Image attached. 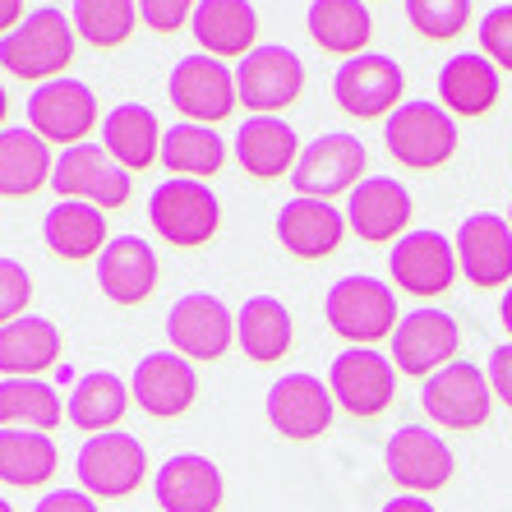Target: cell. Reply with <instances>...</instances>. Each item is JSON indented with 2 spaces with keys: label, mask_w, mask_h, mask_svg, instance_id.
Masks as SVG:
<instances>
[{
  "label": "cell",
  "mask_w": 512,
  "mask_h": 512,
  "mask_svg": "<svg viewBox=\"0 0 512 512\" xmlns=\"http://www.w3.org/2000/svg\"><path fill=\"white\" fill-rule=\"evenodd\" d=\"M167 337L171 351H180L185 360H222L236 342V314L208 291H190L171 305Z\"/></svg>",
  "instance_id": "obj_15"
},
{
  "label": "cell",
  "mask_w": 512,
  "mask_h": 512,
  "mask_svg": "<svg viewBox=\"0 0 512 512\" xmlns=\"http://www.w3.org/2000/svg\"><path fill=\"white\" fill-rule=\"evenodd\" d=\"M420 406L439 429H480L494 406V388H489V374L476 370L471 360H453L425 379Z\"/></svg>",
  "instance_id": "obj_9"
},
{
  "label": "cell",
  "mask_w": 512,
  "mask_h": 512,
  "mask_svg": "<svg viewBox=\"0 0 512 512\" xmlns=\"http://www.w3.org/2000/svg\"><path fill=\"white\" fill-rule=\"evenodd\" d=\"M162 125H157V111L143 107V102H120L107 111L102 120V148L116 157L125 171H148L162 157Z\"/></svg>",
  "instance_id": "obj_26"
},
{
  "label": "cell",
  "mask_w": 512,
  "mask_h": 512,
  "mask_svg": "<svg viewBox=\"0 0 512 512\" xmlns=\"http://www.w3.org/2000/svg\"><path fill=\"white\" fill-rule=\"evenodd\" d=\"M97 286L116 305H139L157 286V254L139 236H111L107 250L97 254Z\"/></svg>",
  "instance_id": "obj_24"
},
{
  "label": "cell",
  "mask_w": 512,
  "mask_h": 512,
  "mask_svg": "<svg viewBox=\"0 0 512 512\" xmlns=\"http://www.w3.org/2000/svg\"><path fill=\"white\" fill-rule=\"evenodd\" d=\"M74 33L93 47H120L139 28V0H74Z\"/></svg>",
  "instance_id": "obj_38"
},
{
  "label": "cell",
  "mask_w": 512,
  "mask_h": 512,
  "mask_svg": "<svg viewBox=\"0 0 512 512\" xmlns=\"http://www.w3.org/2000/svg\"><path fill=\"white\" fill-rule=\"evenodd\" d=\"M74 19L56 5H42L14 28V33L0 37V65L14 74V79H37V84H51V79H65V65L74 60Z\"/></svg>",
  "instance_id": "obj_1"
},
{
  "label": "cell",
  "mask_w": 512,
  "mask_h": 512,
  "mask_svg": "<svg viewBox=\"0 0 512 512\" xmlns=\"http://www.w3.org/2000/svg\"><path fill=\"white\" fill-rule=\"evenodd\" d=\"M162 167L176 171L180 180H208L227 167V143L213 125H194V120H176L162 134Z\"/></svg>",
  "instance_id": "obj_34"
},
{
  "label": "cell",
  "mask_w": 512,
  "mask_h": 512,
  "mask_svg": "<svg viewBox=\"0 0 512 512\" xmlns=\"http://www.w3.org/2000/svg\"><path fill=\"white\" fill-rule=\"evenodd\" d=\"M508 227H512V208H508Z\"/></svg>",
  "instance_id": "obj_50"
},
{
  "label": "cell",
  "mask_w": 512,
  "mask_h": 512,
  "mask_svg": "<svg viewBox=\"0 0 512 512\" xmlns=\"http://www.w3.org/2000/svg\"><path fill=\"white\" fill-rule=\"evenodd\" d=\"M388 273H393V282L402 291L429 300L443 296L462 268H457V250L448 236H439V231H406L393 245V254H388Z\"/></svg>",
  "instance_id": "obj_17"
},
{
  "label": "cell",
  "mask_w": 512,
  "mask_h": 512,
  "mask_svg": "<svg viewBox=\"0 0 512 512\" xmlns=\"http://www.w3.org/2000/svg\"><path fill=\"white\" fill-rule=\"evenodd\" d=\"M383 512H439L425 494H397L393 503H383Z\"/></svg>",
  "instance_id": "obj_45"
},
{
  "label": "cell",
  "mask_w": 512,
  "mask_h": 512,
  "mask_svg": "<svg viewBox=\"0 0 512 512\" xmlns=\"http://www.w3.org/2000/svg\"><path fill=\"white\" fill-rule=\"evenodd\" d=\"M51 148L33 130H0V194L5 199H28L42 185H51Z\"/></svg>",
  "instance_id": "obj_33"
},
{
  "label": "cell",
  "mask_w": 512,
  "mask_h": 512,
  "mask_svg": "<svg viewBox=\"0 0 512 512\" xmlns=\"http://www.w3.org/2000/svg\"><path fill=\"white\" fill-rule=\"evenodd\" d=\"M328 388L333 402L346 406L351 416H383L397 397V370L393 360L379 356L374 346H346L342 356H333L328 365Z\"/></svg>",
  "instance_id": "obj_12"
},
{
  "label": "cell",
  "mask_w": 512,
  "mask_h": 512,
  "mask_svg": "<svg viewBox=\"0 0 512 512\" xmlns=\"http://www.w3.org/2000/svg\"><path fill=\"white\" fill-rule=\"evenodd\" d=\"M79 485L93 499H130L134 489L143 485V471H148V453L143 443L125 429H107V434H93V439L79 448Z\"/></svg>",
  "instance_id": "obj_7"
},
{
  "label": "cell",
  "mask_w": 512,
  "mask_h": 512,
  "mask_svg": "<svg viewBox=\"0 0 512 512\" xmlns=\"http://www.w3.org/2000/svg\"><path fill=\"white\" fill-rule=\"evenodd\" d=\"M65 406L47 379H0V429H47L60 425Z\"/></svg>",
  "instance_id": "obj_37"
},
{
  "label": "cell",
  "mask_w": 512,
  "mask_h": 512,
  "mask_svg": "<svg viewBox=\"0 0 512 512\" xmlns=\"http://www.w3.org/2000/svg\"><path fill=\"white\" fill-rule=\"evenodd\" d=\"M0 512H14V508H10V503H5V499H0Z\"/></svg>",
  "instance_id": "obj_49"
},
{
  "label": "cell",
  "mask_w": 512,
  "mask_h": 512,
  "mask_svg": "<svg viewBox=\"0 0 512 512\" xmlns=\"http://www.w3.org/2000/svg\"><path fill=\"white\" fill-rule=\"evenodd\" d=\"M499 102V65L480 51L443 60L439 70V107L448 116H485Z\"/></svg>",
  "instance_id": "obj_27"
},
{
  "label": "cell",
  "mask_w": 512,
  "mask_h": 512,
  "mask_svg": "<svg viewBox=\"0 0 512 512\" xmlns=\"http://www.w3.org/2000/svg\"><path fill=\"white\" fill-rule=\"evenodd\" d=\"M60 360V328L42 314H24L0 328V374L5 379H37Z\"/></svg>",
  "instance_id": "obj_29"
},
{
  "label": "cell",
  "mask_w": 512,
  "mask_h": 512,
  "mask_svg": "<svg viewBox=\"0 0 512 512\" xmlns=\"http://www.w3.org/2000/svg\"><path fill=\"white\" fill-rule=\"evenodd\" d=\"M305 28H310L314 47L351 60L370 47L374 19H370V10H365V0H310Z\"/></svg>",
  "instance_id": "obj_30"
},
{
  "label": "cell",
  "mask_w": 512,
  "mask_h": 512,
  "mask_svg": "<svg viewBox=\"0 0 512 512\" xmlns=\"http://www.w3.org/2000/svg\"><path fill=\"white\" fill-rule=\"evenodd\" d=\"M194 393H199V374L180 351H153L134 365L130 379V397L157 420L185 416L194 406Z\"/></svg>",
  "instance_id": "obj_21"
},
{
  "label": "cell",
  "mask_w": 512,
  "mask_h": 512,
  "mask_svg": "<svg viewBox=\"0 0 512 512\" xmlns=\"http://www.w3.org/2000/svg\"><path fill=\"white\" fill-rule=\"evenodd\" d=\"M125 406H130V383L120 379V374H111V370H93V374H84V379L74 383L70 425L88 429V439H93V434H107V429L120 425Z\"/></svg>",
  "instance_id": "obj_35"
},
{
  "label": "cell",
  "mask_w": 512,
  "mask_h": 512,
  "mask_svg": "<svg viewBox=\"0 0 512 512\" xmlns=\"http://www.w3.org/2000/svg\"><path fill=\"white\" fill-rule=\"evenodd\" d=\"M383 466L406 494H429V489H443L453 480V448L434 429L402 425L383 448Z\"/></svg>",
  "instance_id": "obj_18"
},
{
  "label": "cell",
  "mask_w": 512,
  "mask_h": 512,
  "mask_svg": "<svg viewBox=\"0 0 512 512\" xmlns=\"http://www.w3.org/2000/svg\"><path fill=\"white\" fill-rule=\"evenodd\" d=\"M199 0H139V19L153 33H176L180 24H190Z\"/></svg>",
  "instance_id": "obj_42"
},
{
  "label": "cell",
  "mask_w": 512,
  "mask_h": 512,
  "mask_svg": "<svg viewBox=\"0 0 512 512\" xmlns=\"http://www.w3.org/2000/svg\"><path fill=\"white\" fill-rule=\"evenodd\" d=\"M365 171H370V153H365V143L356 139V134H319V139L310 143V148H300V162L296 171H291V185H296V194H305V199H328L333 203V194H351L365 180Z\"/></svg>",
  "instance_id": "obj_5"
},
{
  "label": "cell",
  "mask_w": 512,
  "mask_h": 512,
  "mask_svg": "<svg viewBox=\"0 0 512 512\" xmlns=\"http://www.w3.org/2000/svg\"><path fill=\"white\" fill-rule=\"evenodd\" d=\"M333 388L319 379V374H282V379L268 388V425L282 434V439H319L323 429L333 425Z\"/></svg>",
  "instance_id": "obj_16"
},
{
  "label": "cell",
  "mask_w": 512,
  "mask_h": 512,
  "mask_svg": "<svg viewBox=\"0 0 512 512\" xmlns=\"http://www.w3.org/2000/svg\"><path fill=\"white\" fill-rule=\"evenodd\" d=\"M485 374H489V388H494V397H499V402L512 411V342H503V346H494V351H489Z\"/></svg>",
  "instance_id": "obj_43"
},
{
  "label": "cell",
  "mask_w": 512,
  "mask_h": 512,
  "mask_svg": "<svg viewBox=\"0 0 512 512\" xmlns=\"http://www.w3.org/2000/svg\"><path fill=\"white\" fill-rule=\"evenodd\" d=\"M5 111H10V97H5V88H0V125H5Z\"/></svg>",
  "instance_id": "obj_48"
},
{
  "label": "cell",
  "mask_w": 512,
  "mask_h": 512,
  "mask_svg": "<svg viewBox=\"0 0 512 512\" xmlns=\"http://www.w3.org/2000/svg\"><path fill=\"white\" fill-rule=\"evenodd\" d=\"M406 79L402 65L393 56H379V51H360V56L342 60V70L333 79V97L346 116L356 120H374V116H393L402 107Z\"/></svg>",
  "instance_id": "obj_11"
},
{
  "label": "cell",
  "mask_w": 512,
  "mask_h": 512,
  "mask_svg": "<svg viewBox=\"0 0 512 512\" xmlns=\"http://www.w3.org/2000/svg\"><path fill=\"white\" fill-rule=\"evenodd\" d=\"M342 236H346V213L333 208L328 199L296 194V199H286L277 208V240L296 259H328L342 245Z\"/></svg>",
  "instance_id": "obj_22"
},
{
  "label": "cell",
  "mask_w": 512,
  "mask_h": 512,
  "mask_svg": "<svg viewBox=\"0 0 512 512\" xmlns=\"http://www.w3.org/2000/svg\"><path fill=\"white\" fill-rule=\"evenodd\" d=\"M42 236L60 259H93L107 250V213L84 199H60L42 222Z\"/></svg>",
  "instance_id": "obj_31"
},
{
  "label": "cell",
  "mask_w": 512,
  "mask_h": 512,
  "mask_svg": "<svg viewBox=\"0 0 512 512\" xmlns=\"http://www.w3.org/2000/svg\"><path fill=\"white\" fill-rule=\"evenodd\" d=\"M236 157H240V167L250 171V176L273 180V176L296 171L300 139H296V130H291L282 116H250L236 130Z\"/></svg>",
  "instance_id": "obj_28"
},
{
  "label": "cell",
  "mask_w": 512,
  "mask_h": 512,
  "mask_svg": "<svg viewBox=\"0 0 512 512\" xmlns=\"http://www.w3.org/2000/svg\"><path fill=\"white\" fill-rule=\"evenodd\" d=\"M97 125V97L84 79H51L37 84V93L28 97V130L42 134L47 143H65L79 148L84 134H93Z\"/></svg>",
  "instance_id": "obj_14"
},
{
  "label": "cell",
  "mask_w": 512,
  "mask_h": 512,
  "mask_svg": "<svg viewBox=\"0 0 512 512\" xmlns=\"http://www.w3.org/2000/svg\"><path fill=\"white\" fill-rule=\"evenodd\" d=\"M51 185H56L60 199H84V203H93V208H102V213L130 203V171L120 167L102 143L65 148V153L56 157Z\"/></svg>",
  "instance_id": "obj_10"
},
{
  "label": "cell",
  "mask_w": 512,
  "mask_h": 512,
  "mask_svg": "<svg viewBox=\"0 0 512 512\" xmlns=\"http://www.w3.org/2000/svg\"><path fill=\"white\" fill-rule=\"evenodd\" d=\"M383 143L388 153L411 171H434L457 153V120L425 97H411L393 116L383 120Z\"/></svg>",
  "instance_id": "obj_3"
},
{
  "label": "cell",
  "mask_w": 512,
  "mask_h": 512,
  "mask_svg": "<svg viewBox=\"0 0 512 512\" xmlns=\"http://www.w3.org/2000/svg\"><path fill=\"white\" fill-rule=\"evenodd\" d=\"M24 24V0H0V37Z\"/></svg>",
  "instance_id": "obj_46"
},
{
  "label": "cell",
  "mask_w": 512,
  "mask_h": 512,
  "mask_svg": "<svg viewBox=\"0 0 512 512\" xmlns=\"http://www.w3.org/2000/svg\"><path fill=\"white\" fill-rule=\"evenodd\" d=\"M346 227L356 231L360 240L383 245V240H402L406 222H411V194H406L402 180L393 176H365L356 190L346 194Z\"/></svg>",
  "instance_id": "obj_19"
},
{
  "label": "cell",
  "mask_w": 512,
  "mask_h": 512,
  "mask_svg": "<svg viewBox=\"0 0 512 512\" xmlns=\"http://www.w3.org/2000/svg\"><path fill=\"white\" fill-rule=\"evenodd\" d=\"M291 337H296V328H291V310H286L277 296H250L245 305H240L236 342L250 360H259V365L282 360L286 351H291Z\"/></svg>",
  "instance_id": "obj_32"
},
{
  "label": "cell",
  "mask_w": 512,
  "mask_h": 512,
  "mask_svg": "<svg viewBox=\"0 0 512 512\" xmlns=\"http://www.w3.org/2000/svg\"><path fill=\"white\" fill-rule=\"evenodd\" d=\"M323 314H328V328L351 346H374L383 337H393L397 296L379 277H342L323 300Z\"/></svg>",
  "instance_id": "obj_4"
},
{
  "label": "cell",
  "mask_w": 512,
  "mask_h": 512,
  "mask_svg": "<svg viewBox=\"0 0 512 512\" xmlns=\"http://www.w3.org/2000/svg\"><path fill=\"white\" fill-rule=\"evenodd\" d=\"M194 42L203 47V56L217 60H245L259 42V10L250 0H199V10L190 19Z\"/></svg>",
  "instance_id": "obj_25"
},
{
  "label": "cell",
  "mask_w": 512,
  "mask_h": 512,
  "mask_svg": "<svg viewBox=\"0 0 512 512\" xmlns=\"http://www.w3.org/2000/svg\"><path fill=\"white\" fill-rule=\"evenodd\" d=\"M406 19L429 42H448L471 24V0H406Z\"/></svg>",
  "instance_id": "obj_39"
},
{
  "label": "cell",
  "mask_w": 512,
  "mask_h": 512,
  "mask_svg": "<svg viewBox=\"0 0 512 512\" xmlns=\"http://www.w3.org/2000/svg\"><path fill=\"white\" fill-rule=\"evenodd\" d=\"M56 443L51 434H37V429H0V480L14 489H33L47 485L56 476Z\"/></svg>",
  "instance_id": "obj_36"
},
{
  "label": "cell",
  "mask_w": 512,
  "mask_h": 512,
  "mask_svg": "<svg viewBox=\"0 0 512 512\" xmlns=\"http://www.w3.org/2000/svg\"><path fill=\"white\" fill-rule=\"evenodd\" d=\"M457 268L476 286H512V227L499 213H471L457 227Z\"/></svg>",
  "instance_id": "obj_20"
},
{
  "label": "cell",
  "mask_w": 512,
  "mask_h": 512,
  "mask_svg": "<svg viewBox=\"0 0 512 512\" xmlns=\"http://www.w3.org/2000/svg\"><path fill=\"white\" fill-rule=\"evenodd\" d=\"M153 494L162 512H217L222 508V471L203 453H176L153 480Z\"/></svg>",
  "instance_id": "obj_23"
},
{
  "label": "cell",
  "mask_w": 512,
  "mask_h": 512,
  "mask_svg": "<svg viewBox=\"0 0 512 512\" xmlns=\"http://www.w3.org/2000/svg\"><path fill=\"white\" fill-rule=\"evenodd\" d=\"M167 97L171 107L194 125H217L236 111L240 93H236V74L227 70V60L217 56H180L176 70L167 79Z\"/></svg>",
  "instance_id": "obj_8"
},
{
  "label": "cell",
  "mask_w": 512,
  "mask_h": 512,
  "mask_svg": "<svg viewBox=\"0 0 512 512\" xmlns=\"http://www.w3.org/2000/svg\"><path fill=\"white\" fill-rule=\"evenodd\" d=\"M33 512H97V503H93V494H84V489H51Z\"/></svg>",
  "instance_id": "obj_44"
},
{
  "label": "cell",
  "mask_w": 512,
  "mask_h": 512,
  "mask_svg": "<svg viewBox=\"0 0 512 512\" xmlns=\"http://www.w3.org/2000/svg\"><path fill=\"white\" fill-rule=\"evenodd\" d=\"M480 56H489L499 70H512V5H494L476 28Z\"/></svg>",
  "instance_id": "obj_40"
},
{
  "label": "cell",
  "mask_w": 512,
  "mask_h": 512,
  "mask_svg": "<svg viewBox=\"0 0 512 512\" xmlns=\"http://www.w3.org/2000/svg\"><path fill=\"white\" fill-rule=\"evenodd\" d=\"M388 342H393V351H388L393 370L411 374V379H429V374H439L443 365H453L457 360L462 328H457L453 314L420 305V310H411V314L397 319V328H393Z\"/></svg>",
  "instance_id": "obj_6"
},
{
  "label": "cell",
  "mask_w": 512,
  "mask_h": 512,
  "mask_svg": "<svg viewBox=\"0 0 512 512\" xmlns=\"http://www.w3.org/2000/svg\"><path fill=\"white\" fill-rule=\"evenodd\" d=\"M28 300H33V277L19 259H0V328L24 319Z\"/></svg>",
  "instance_id": "obj_41"
},
{
  "label": "cell",
  "mask_w": 512,
  "mask_h": 512,
  "mask_svg": "<svg viewBox=\"0 0 512 512\" xmlns=\"http://www.w3.org/2000/svg\"><path fill=\"white\" fill-rule=\"evenodd\" d=\"M148 222L167 245L176 250H194V245H208L222 227V203L208 190V180H162L148 199Z\"/></svg>",
  "instance_id": "obj_2"
},
{
  "label": "cell",
  "mask_w": 512,
  "mask_h": 512,
  "mask_svg": "<svg viewBox=\"0 0 512 512\" xmlns=\"http://www.w3.org/2000/svg\"><path fill=\"white\" fill-rule=\"evenodd\" d=\"M305 88V60L291 47H254L250 56L240 60L236 70V93L250 107V116H277L300 97Z\"/></svg>",
  "instance_id": "obj_13"
},
{
  "label": "cell",
  "mask_w": 512,
  "mask_h": 512,
  "mask_svg": "<svg viewBox=\"0 0 512 512\" xmlns=\"http://www.w3.org/2000/svg\"><path fill=\"white\" fill-rule=\"evenodd\" d=\"M499 323L508 328V337H512V286L503 291V300H499Z\"/></svg>",
  "instance_id": "obj_47"
}]
</instances>
